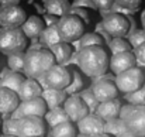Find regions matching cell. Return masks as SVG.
<instances>
[{
    "mask_svg": "<svg viewBox=\"0 0 145 137\" xmlns=\"http://www.w3.org/2000/svg\"><path fill=\"white\" fill-rule=\"evenodd\" d=\"M44 76H45L48 88H54V89H66L72 82L71 69H68L66 67L61 64L52 65Z\"/></svg>",
    "mask_w": 145,
    "mask_h": 137,
    "instance_id": "obj_10",
    "label": "cell"
},
{
    "mask_svg": "<svg viewBox=\"0 0 145 137\" xmlns=\"http://www.w3.org/2000/svg\"><path fill=\"white\" fill-rule=\"evenodd\" d=\"M104 120L99 117L96 113H89L83 119H80L78 124V132L80 133L82 137H89L104 133Z\"/></svg>",
    "mask_w": 145,
    "mask_h": 137,
    "instance_id": "obj_14",
    "label": "cell"
},
{
    "mask_svg": "<svg viewBox=\"0 0 145 137\" xmlns=\"http://www.w3.org/2000/svg\"><path fill=\"white\" fill-rule=\"evenodd\" d=\"M27 48V36L21 27H1L0 28V51L10 55L24 52Z\"/></svg>",
    "mask_w": 145,
    "mask_h": 137,
    "instance_id": "obj_3",
    "label": "cell"
},
{
    "mask_svg": "<svg viewBox=\"0 0 145 137\" xmlns=\"http://www.w3.org/2000/svg\"><path fill=\"white\" fill-rule=\"evenodd\" d=\"M103 43H104L103 38L97 33H88V34H83L80 40L78 41V49L90 45H103Z\"/></svg>",
    "mask_w": 145,
    "mask_h": 137,
    "instance_id": "obj_29",
    "label": "cell"
},
{
    "mask_svg": "<svg viewBox=\"0 0 145 137\" xmlns=\"http://www.w3.org/2000/svg\"><path fill=\"white\" fill-rule=\"evenodd\" d=\"M25 20V11L18 4L0 7V27H21Z\"/></svg>",
    "mask_w": 145,
    "mask_h": 137,
    "instance_id": "obj_11",
    "label": "cell"
},
{
    "mask_svg": "<svg viewBox=\"0 0 145 137\" xmlns=\"http://www.w3.org/2000/svg\"><path fill=\"white\" fill-rule=\"evenodd\" d=\"M47 103L45 100L38 96V97H34V99H28V100H21L18 107L10 115V117L13 119H21L24 116H40V117H44L45 113H47Z\"/></svg>",
    "mask_w": 145,
    "mask_h": 137,
    "instance_id": "obj_9",
    "label": "cell"
},
{
    "mask_svg": "<svg viewBox=\"0 0 145 137\" xmlns=\"http://www.w3.org/2000/svg\"><path fill=\"white\" fill-rule=\"evenodd\" d=\"M130 44L133 45V48H137L138 45H141V44H144L145 43V30H137V31H134V33H131L130 34Z\"/></svg>",
    "mask_w": 145,
    "mask_h": 137,
    "instance_id": "obj_35",
    "label": "cell"
},
{
    "mask_svg": "<svg viewBox=\"0 0 145 137\" xmlns=\"http://www.w3.org/2000/svg\"><path fill=\"white\" fill-rule=\"evenodd\" d=\"M72 6H73V7H89V9H96L93 0H75Z\"/></svg>",
    "mask_w": 145,
    "mask_h": 137,
    "instance_id": "obj_40",
    "label": "cell"
},
{
    "mask_svg": "<svg viewBox=\"0 0 145 137\" xmlns=\"http://www.w3.org/2000/svg\"><path fill=\"white\" fill-rule=\"evenodd\" d=\"M24 61H25V52H16L10 54L7 58V65L11 71H24Z\"/></svg>",
    "mask_w": 145,
    "mask_h": 137,
    "instance_id": "obj_28",
    "label": "cell"
},
{
    "mask_svg": "<svg viewBox=\"0 0 145 137\" xmlns=\"http://www.w3.org/2000/svg\"><path fill=\"white\" fill-rule=\"evenodd\" d=\"M137 58L135 54L133 51H124V52H118V54H113V57L110 58V69L113 74L118 75L133 67H137Z\"/></svg>",
    "mask_w": 145,
    "mask_h": 137,
    "instance_id": "obj_15",
    "label": "cell"
},
{
    "mask_svg": "<svg viewBox=\"0 0 145 137\" xmlns=\"http://www.w3.org/2000/svg\"><path fill=\"white\" fill-rule=\"evenodd\" d=\"M76 133H78V129L75 127L73 122H71V120L59 123L58 126L51 129L52 137H76Z\"/></svg>",
    "mask_w": 145,
    "mask_h": 137,
    "instance_id": "obj_27",
    "label": "cell"
},
{
    "mask_svg": "<svg viewBox=\"0 0 145 137\" xmlns=\"http://www.w3.org/2000/svg\"><path fill=\"white\" fill-rule=\"evenodd\" d=\"M44 119H45L47 124H48L49 127L52 129V127L58 126L59 123L68 122V120H69V116H68V113L65 112L63 106H59V107H54V109H49L48 112L45 113Z\"/></svg>",
    "mask_w": 145,
    "mask_h": 137,
    "instance_id": "obj_24",
    "label": "cell"
},
{
    "mask_svg": "<svg viewBox=\"0 0 145 137\" xmlns=\"http://www.w3.org/2000/svg\"><path fill=\"white\" fill-rule=\"evenodd\" d=\"M124 122L130 133L145 137V105H134Z\"/></svg>",
    "mask_w": 145,
    "mask_h": 137,
    "instance_id": "obj_12",
    "label": "cell"
},
{
    "mask_svg": "<svg viewBox=\"0 0 145 137\" xmlns=\"http://www.w3.org/2000/svg\"><path fill=\"white\" fill-rule=\"evenodd\" d=\"M71 13H73V14H76V16H79L83 21H89V13L85 10V9H82V7H73L72 10H71Z\"/></svg>",
    "mask_w": 145,
    "mask_h": 137,
    "instance_id": "obj_39",
    "label": "cell"
},
{
    "mask_svg": "<svg viewBox=\"0 0 145 137\" xmlns=\"http://www.w3.org/2000/svg\"><path fill=\"white\" fill-rule=\"evenodd\" d=\"M44 7L47 13L62 17L71 11L72 4L69 3V0H44Z\"/></svg>",
    "mask_w": 145,
    "mask_h": 137,
    "instance_id": "obj_22",
    "label": "cell"
},
{
    "mask_svg": "<svg viewBox=\"0 0 145 137\" xmlns=\"http://www.w3.org/2000/svg\"><path fill=\"white\" fill-rule=\"evenodd\" d=\"M55 57L47 48H30L25 52L24 61V74L27 78L38 79L40 76L45 75L47 71L52 65H55Z\"/></svg>",
    "mask_w": 145,
    "mask_h": 137,
    "instance_id": "obj_2",
    "label": "cell"
},
{
    "mask_svg": "<svg viewBox=\"0 0 145 137\" xmlns=\"http://www.w3.org/2000/svg\"><path fill=\"white\" fill-rule=\"evenodd\" d=\"M89 137H111L107 133H100V134H95V136H89Z\"/></svg>",
    "mask_w": 145,
    "mask_h": 137,
    "instance_id": "obj_46",
    "label": "cell"
},
{
    "mask_svg": "<svg viewBox=\"0 0 145 137\" xmlns=\"http://www.w3.org/2000/svg\"><path fill=\"white\" fill-rule=\"evenodd\" d=\"M3 134H10V136H18V119L7 117L3 122Z\"/></svg>",
    "mask_w": 145,
    "mask_h": 137,
    "instance_id": "obj_33",
    "label": "cell"
},
{
    "mask_svg": "<svg viewBox=\"0 0 145 137\" xmlns=\"http://www.w3.org/2000/svg\"><path fill=\"white\" fill-rule=\"evenodd\" d=\"M51 52L54 54L55 57V61L56 64H61V65H65L71 61V57H72V48L69 45V43H65V41H61V43H56L52 47H49Z\"/></svg>",
    "mask_w": 145,
    "mask_h": 137,
    "instance_id": "obj_21",
    "label": "cell"
},
{
    "mask_svg": "<svg viewBox=\"0 0 145 137\" xmlns=\"http://www.w3.org/2000/svg\"><path fill=\"white\" fill-rule=\"evenodd\" d=\"M58 21H59V17L58 16H54L51 13H45L44 14V23H45L47 27L48 26H54V24H58Z\"/></svg>",
    "mask_w": 145,
    "mask_h": 137,
    "instance_id": "obj_41",
    "label": "cell"
},
{
    "mask_svg": "<svg viewBox=\"0 0 145 137\" xmlns=\"http://www.w3.org/2000/svg\"><path fill=\"white\" fill-rule=\"evenodd\" d=\"M121 137H142V136H137V134H133V133H130V132H127L125 134H123Z\"/></svg>",
    "mask_w": 145,
    "mask_h": 137,
    "instance_id": "obj_45",
    "label": "cell"
},
{
    "mask_svg": "<svg viewBox=\"0 0 145 137\" xmlns=\"http://www.w3.org/2000/svg\"><path fill=\"white\" fill-rule=\"evenodd\" d=\"M134 54H135L137 61L145 65V43L141 44V45H138L137 48H134Z\"/></svg>",
    "mask_w": 145,
    "mask_h": 137,
    "instance_id": "obj_38",
    "label": "cell"
},
{
    "mask_svg": "<svg viewBox=\"0 0 145 137\" xmlns=\"http://www.w3.org/2000/svg\"><path fill=\"white\" fill-rule=\"evenodd\" d=\"M116 85L118 91L123 93H130L145 85V72L138 68L133 67L118 75H116Z\"/></svg>",
    "mask_w": 145,
    "mask_h": 137,
    "instance_id": "obj_6",
    "label": "cell"
},
{
    "mask_svg": "<svg viewBox=\"0 0 145 137\" xmlns=\"http://www.w3.org/2000/svg\"><path fill=\"white\" fill-rule=\"evenodd\" d=\"M24 81H25V74L18 72V71H10L1 78L0 86H4V88H8L14 92H18L21 84Z\"/></svg>",
    "mask_w": 145,
    "mask_h": 137,
    "instance_id": "obj_23",
    "label": "cell"
},
{
    "mask_svg": "<svg viewBox=\"0 0 145 137\" xmlns=\"http://www.w3.org/2000/svg\"><path fill=\"white\" fill-rule=\"evenodd\" d=\"M144 105H145V100H144Z\"/></svg>",
    "mask_w": 145,
    "mask_h": 137,
    "instance_id": "obj_49",
    "label": "cell"
},
{
    "mask_svg": "<svg viewBox=\"0 0 145 137\" xmlns=\"http://www.w3.org/2000/svg\"><path fill=\"white\" fill-rule=\"evenodd\" d=\"M41 97L45 100L48 109H54V107H59L65 103L68 93L65 89H54V88H47L42 89V95Z\"/></svg>",
    "mask_w": 145,
    "mask_h": 137,
    "instance_id": "obj_20",
    "label": "cell"
},
{
    "mask_svg": "<svg viewBox=\"0 0 145 137\" xmlns=\"http://www.w3.org/2000/svg\"><path fill=\"white\" fill-rule=\"evenodd\" d=\"M71 74H72V82L65 91L68 95H75V93H79L80 91H83V78L75 69L71 71Z\"/></svg>",
    "mask_w": 145,
    "mask_h": 137,
    "instance_id": "obj_32",
    "label": "cell"
},
{
    "mask_svg": "<svg viewBox=\"0 0 145 137\" xmlns=\"http://www.w3.org/2000/svg\"><path fill=\"white\" fill-rule=\"evenodd\" d=\"M134 107V105L133 103H128V105H124V106H121V110H120V116L118 117H121L123 120L125 119V116L131 112V109Z\"/></svg>",
    "mask_w": 145,
    "mask_h": 137,
    "instance_id": "obj_42",
    "label": "cell"
},
{
    "mask_svg": "<svg viewBox=\"0 0 145 137\" xmlns=\"http://www.w3.org/2000/svg\"><path fill=\"white\" fill-rule=\"evenodd\" d=\"M141 24H142V28L145 30V10L142 11V14H141Z\"/></svg>",
    "mask_w": 145,
    "mask_h": 137,
    "instance_id": "obj_44",
    "label": "cell"
},
{
    "mask_svg": "<svg viewBox=\"0 0 145 137\" xmlns=\"http://www.w3.org/2000/svg\"><path fill=\"white\" fill-rule=\"evenodd\" d=\"M125 99L128 100V103H133V105H144L145 100V85L141 86L140 89L134 92H130V93H125Z\"/></svg>",
    "mask_w": 145,
    "mask_h": 137,
    "instance_id": "obj_34",
    "label": "cell"
},
{
    "mask_svg": "<svg viewBox=\"0 0 145 137\" xmlns=\"http://www.w3.org/2000/svg\"><path fill=\"white\" fill-rule=\"evenodd\" d=\"M99 102H106L116 99L118 96V88L116 85V78L113 75H101L97 76L96 81L92 84L90 88Z\"/></svg>",
    "mask_w": 145,
    "mask_h": 137,
    "instance_id": "obj_7",
    "label": "cell"
},
{
    "mask_svg": "<svg viewBox=\"0 0 145 137\" xmlns=\"http://www.w3.org/2000/svg\"><path fill=\"white\" fill-rule=\"evenodd\" d=\"M45 28V23L41 17L38 16H31L28 17L24 24L21 26V30L24 31V34L27 36V38H40L41 33L44 31Z\"/></svg>",
    "mask_w": 145,
    "mask_h": 137,
    "instance_id": "obj_19",
    "label": "cell"
},
{
    "mask_svg": "<svg viewBox=\"0 0 145 137\" xmlns=\"http://www.w3.org/2000/svg\"><path fill=\"white\" fill-rule=\"evenodd\" d=\"M20 3V0H0L1 6H17Z\"/></svg>",
    "mask_w": 145,
    "mask_h": 137,
    "instance_id": "obj_43",
    "label": "cell"
},
{
    "mask_svg": "<svg viewBox=\"0 0 145 137\" xmlns=\"http://www.w3.org/2000/svg\"><path fill=\"white\" fill-rule=\"evenodd\" d=\"M62 38L59 36V31H58V24H54V26H48L44 28V31L41 33L40 36V44L42 47H52L56 43H61Z\"/></svg>",
    "mask_w": 145,
    "mask_h": 137,
    "instance_id": "obj_25",
    "label": "cell"
},
{
    "mask_svg": "<svg viewBox=\"0 0 145 137\" xmlns=\"http://www.w3.org/2000/svg\"><path fill=\"white\" fill-rule=\"evenodd\" d=\"M121 100L118 97L111 99V100H106V102H100L96 109V115L99 117H101L104 122L116 119L120 116V110H121Z\"/></svg>",
    "mask_w": 145,
    "mask_h": 137,
    "instance_id": "obj_17",
    "label": "cell"
},
{
    "mask_svg": "<svg viewBox=\"0 0 145 137\" xmlns=\"http://www.w3.org/2000/svg\"><path fill=\"white\" fill-rule=\"evenodd\" d=\"M127 132L128 130H127L125 122L121 117H116V119L107 120L104 123V133L110 134L111 137H121L123 134H125Z\"/></svg>",
    "mask_w": 145,
    "mask_h": 137,
    "instance_id": "obj_26",
    "label": "cell"
},
{
    "mask_svg": "<svg viewBox=\"0 0 145 137\" xmlns=\"http://www.w3.org/2000/svg\"><path fill=\"white\" fill-rule=\"evenodd\" d=\"M47 122L40 116H24L18 120V137H45Z\"/></svg>",
    "mask_w": 145,
    "mask_h": 137,
    "instance_id": "obj_8",
    "label": "cell"
},
{
    "mask_svg": "<svg viewBox=\"0 0 145 137\" xmlns=\"http://www.w3.org/2000/svg\"><path fill=\"white\" fill-rule=\"evenodd\" d=\"M101 14L104 16L103 17V28L104 31L111 36L113 38L114 37H125L130 31V20L117 13V11H113V10H108V11H101Z\"/></svg>",
    "mask_w": 145,
    "mask_h": 137,
    "instance_id": "obj_5",
    "label": "cell"
},
{
    "mask_svg": "<svg viewBox=\"0 0 145 137\" xmlns=\"http://www.w3.org/2000/svg\"><path fill=\"white\" fill-rule=\"evenodd\" d=\"M0 137H18V136H10V134H1Z\"/></svg>",
    "mask_w": 145,
    "mask_h": 137,
    "instance_id": "obj_47",
    "label": "cell"
},
{
    "mask_svg": "<svg viewBox=\"0 0 145 137\" xmlns=\"http://www.w3.org/2000/svg\"><path fill=\"white\" fill-rule=\"evenodd\" d=\"M108 47H110L113 54H118V52H124V51H131L133 49V45L130 44V41L124 40L123 37H114L108 43Z\"/></svg>",
    "mask_w": 145,
    "mask_h": 137,
    "instance_id": "obj_30",
    "label": "cell"
},
{
    "mask_svg": "<svg viewBox=\"0 0 145 137\" xmlns=\"http://www.w3.org/2000/svg\"><path fill=\"white\" fill-rule=\"evenodd\" d=\"M47 137H52V136H51V134H49V136H47Z\"/></svg>",
    "mask_w": 145,
    "mask_h": 137,
    "instance_id": "obj_48",
    "label": "cell"
},
{
    "mask_svg": "<svg viewBox=\"0 0 145 137\" xmlns=\"http://www.w3.org/2000/svg\"><path fill=\"white\" fill-rule=\"evenodd\" d=\"M96 9H99L100 11H108L113 9L116 0H93Z\"/></svg>",
    "mask_w": 145,
    "mask_h": 137,
    "instance_id": "obj_37",
    "label": "cell"
},
{
    "mask_svg": "<svg viewBox=\"0 0 145 137\" xmlns=\"http://www.w3.org/2000/svg\"><path fill=\"white\" fill-rule=\"evenodd\" d=\"M63 109L69 116V120L73 123H78L80 119H83L86 115H89V107L88 105L83 102V99L75 93V95H69L63 103Z\"/></svg>",
    "mask_w": 145,
    "mask_h": 137,
    "instance_id": "obj_13",
    "label": "cell"
},
{
    "mask_svg": "<svg viewBox=\"0 0 145 137\" xmlns=\"http://www.w3.org/2000/svg\"><path fill=\"white\" fill-rule=\"evenodd\" d=\"M58 31H59L62 41L71 44V43L79 41L80 37L85 34V23L79 16H76L73 13H68V14L59 17Z\"/></svg>",
    "mask_w": 145,
    "mask_h": 137,
    "instance_id": "obj_4",
    "label": "cell"
},
{
    "mask_svg": "<svg viewBox=\"0 0 145 137\" xmlns=\"http://www.w3.org/2000/svg\"><path fill=\"white\" fill-rule=\"evenodd\" d=\"M20 100H28V99H34L42 95V86L40 85V82L37 79L33 78H25V81L21 84L20 89L17 92Z\"/></svg>",
    "mask_w": 145,
    "mask_h": 137,
    "instance_id": "obj_18",
    "label": "cell"
},
{
    "mask_svg": "<svg viewBox=\"0 0 145 137\" xmlns=\"http://www.w3.org/2000/svg\"><path fill=\"white\" fill-rule=\"evenodd\" d=\"M142 0H116V4L125 10H137Z\"/></svg>",
    "mask_w": 145,
    "mask_h": 137,
    "instance_id": "obj_36",
    "label": "cell"
},
{
    "mask_svg": "<svg viewBox=\"0 0 145 137\" xmlns=\"http://www.w3.org/2000/svg\"><path fill=\"white\" fill-rule=\"evenodd\" d=\"M76 64L85 75L89 78H97L104 75L110 67V58L101 45H90L78 49Z\"/></svg>",
    "mask_w": 145,
    "mask_h": 137,
    "instance_id": "obj_1",
    "label": "cell"
},
{
    "mask_svg": "<svg viewBox=\"0 0 145 137\" xmlns=\"http://www.w3.org/2000/svg\"><path fill=\"white\" fill-rule=\"evenodd\" d=\"M82 99H83V102L88 105V107H89V112L90 113H96V109L97 106H99V100H97V97L95 96V93L92 89H83V91H80L78 93Z\"/></svg>",
    "mask_w": 145,
    "mask_h": 137,
    "instance_id": "obj_31",
    "label": "cell"
},
{
    "mask_svg": "<svg viewBox=\"0 0 145 137\" xmlns=\"http://www.w3.org/2000/svg\"><path fill=\"white\" fill-rule=\"evenodd\" d=\"M20 102L21 100L17 92L4 88V86H0V115L4 119L10 117V115L18 107Z\"/></svg>",
    "mask_w": 145,
    "mask_h": 137,
    "instance_id": "obj_16",
    "label": "cell"
}]
</instances>
